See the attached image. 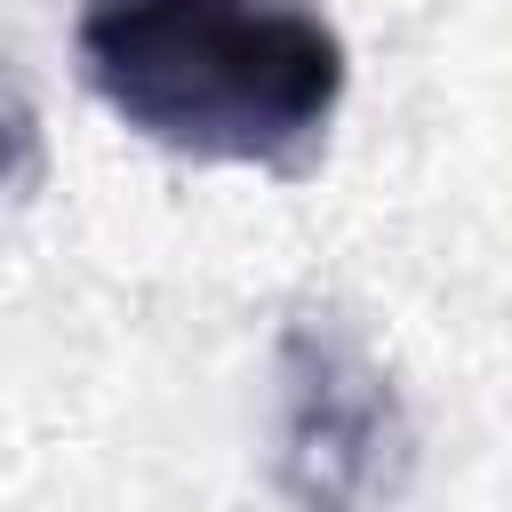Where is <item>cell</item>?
I'll list each match as a JSON object with an SVG mask.
<instances>
[{
  "label": "cell",
  "mask_w": 512,
  "mask_h": 512,
  "mask_svg": "<svg viewBox=\"0 0 512 512\" xmlns=\"http://www.w3.org/2000/svg\"><path fill=\"white\" fill-rule=\"evenodd\" d=\"M32 152H40V120H32V104H24V88L0 72V200L16 192V176L32 168Z\"/></svg>",
  "instance_id": "3957f363"
},
{
  "label": "cell",
  "mask_w": 512,
  "mask_h": 512,
  "mask_svg": "<svg viewBox=\"0 0 512 512\" xmlns=\"http://www.w3.org/2000/svg\"><path fill=\"white\" fill-rule=\"evenodd\" d=\"M416 432L392 376L336 320L280 336V488L296 504H384L408 488Z\"/></svg>",
  "instance_id": "7a4b0ae2"
},
{
  "label": "cell",
  "mask_w": 512,
  "mask_h": 512,
  "mask_svg": "<svg viewBox=\"0 0 512 512\" xmlns=\"http://www.w3.org/2000/svg\"><path fill=\"white\" fill-rule=\"evenodd\" d=\"M96 104L208 168L304 176L344 104V40L304 0H80Z\"/></svg>",
  "instance_id": "6da1fadb"
}]
</instances>
